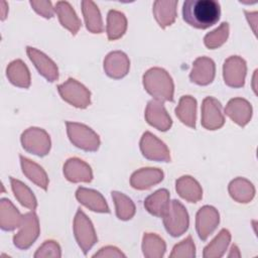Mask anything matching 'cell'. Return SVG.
<instances>
[{
    "mask_svg": "<svg viewBox=\"0 0 258 258\" xmlns=\"http://www.w3.org/2000/svg\"><path fill=\"white\" fill-rule=\"evenodd\" d=\"M221 16V7L215 0H186L182 5V18L190 26L206 29L216 24Z\"/></svg>",
    "mask_w": 258,
    "mask_h": 258,
    "instance_id": "6da1fadb",
    "label": "cell"
},
{
    "mask_svg": "<svg viewBox=\"0 0 258 258\" xmlns=\"http://www.w3.org/2000/svg\"><path fill=\"white\" fill-rule=\"evenodd\" d=\"M143 86L155 100L160 102L173 101V82L165 70L161 68L149 69L143 75Z\"/></svg>",
    "mask_w": 258,
    "mask_h": 258,
    "instance_id": "7a4b0ae2",
    "label": "cell"
},
{
    "mask_svg": "<svg viewBox=\"0 0 258 258\" xmlns=\"http://www.w3.org/2000/svg\"><path fill=\"white\" fill-rule=\"evenodd\" d=\"M161 218L166 231L172 237H178L182 235L187 230L189 225L186 209L180 202L176 200L169 202Z\"/></svg>",
    "mask_w": 258,
    "mask_h": 258,
    "instance_id": "3957f363",
    "label": "cell"
},
{
    "mask_svg": "<svg viewBox=\"0 0 258 258\" xmlns=\"http://www.w3.org/2000/svg\"><path fill=\"white\" fill-rule=\"evenodd\" d=\"M67 132L71 142L85 151H97L100 146L99 135L85 124L66 122Z\"/></svg>",
    "mask_w": 258,
    "mask_h": 258,
    "instance_id": "277c9868",
    "label": "cell"
},
{
    "mask_svg": "<svg viewBox=\"0 0 258 258\" xmlns=\"http://www.w3.org/2000/svg\"><path fill=\"white\" fill-rule=\"evenodd\" d=\"M57 91L62 100L77 108L85 109L91 104V92L73 78H69L63 84L58 85Z\"/></svg>",
    "mask_w": 258,
    "mask_h": 258,
    "instance_id": "5b68a950",
    "label": "cell"
},
{
    "mask_svg": "<svg viewBox=\"0 0 258 258\" xmlns=\"http://www.w3.org/2000/svg\"><path fill=\"white\" fill-rule=\"evenodd\" d=\"M74 234L85 255H87L88 251H90V249L98 241L91 220L81 209H78L74 219Z\"/></svg>",
    "mask_w": 258,
    "mask_h": 258,
    "instance_id": "8992f818",
    "label": "cell"
},
{
    "mask_svg": "<svg viewBox=\"0 0 258 258\" xmlns=\"http://www.w3.org/2000/svg\"><path fill=\"white\" fill-rule=\"evenodd\" d=\"M22 147L37 156H44L50 150V138L41 128L30 127L21 134Z\"/></svg>",
    "mask_w": 258,
    "mask_h": 258,
    "instance_id": "52a82bcc",
    "label": "cell"
},
{
    "mask_svg": "<svg viewBox=\"0 0 258 258\" xmlns=\"http://www.w3.org/2000/svg\"><path fill=\"white\" fill-rule=\"evenodd\" d=\"M20 230L13 237L14 245L21 250L28 249L38 238L39 221L34 212L26 213L22 216Z\"/></svg>",
    "mask_w": 258,
    "mask_h": 258,
    "instance_id": "ba28073f",
    "label": "cell"
},
{
    "mask_svg": "<svg viewBox=\"0 0 258 258\" xmlns=\"http://www.w3.org/2000/svg\"><path fill=\"white\" fill-rule=\"evenodd\" d=\"M140 150L147 159L163 162L170 161V153L167 146L148 131L143 133L140 139Z\"/></svg>",
    "mask_w": 258,
    "mask_h": 258,
    "instance_id": "9c48e42d",
    "label": "cell"
},
{
    "mask_svg": "<svg viewBox=\"0 0 258 258\" xmlns=\"http://www.w3.org/2000/svg\"><path fill=\"white\" fill-rule=\"evenodd\" d=\"M246 73V61L242 57L232 55L225 60L223 67V77L227 86L232 88L243 87L245 84Z\"/></svg>",
    "mask_w": 258,
    "mask_h": 258,
    "instance_id": "30bf717a",
    "label": "cell"
},
{
    "mask_svg": "<svg viewBox=\"0 0 258 258\" xmlns=\"http://www.w3.org/2000/svg\"><path fill=\"white\" fill-rule=\"evenodd\" d=\"M201 123L208 130H217L224 125L225 117L222 113V105L217 99L213 97L204 99Z\"/></svg>",
    "mask_w": 258,
    "mask_h": 258,
    "instance_id": "8fae6325",
    "label": "cell"
},
{
    "mask_svg": "<svg viewBox=\"0 0 258 258\" xmlns=\"http://www.w3.org/2000/svg\"><path fill=\"white\" fill-rule=\"evenodd\" d=\"M220 222L219 212L212 206H204L196 216V229L201 240L206 241L207 238L216 230Z\"/></svg>",
    "mask_w": 258,
    "mask_h": 258,
    "instance_id": "7c38bea8",
    "label": "cell"
},
{
    "mask_svg": "<svg viewBox=\"0 0 258 258\" xmlns=\"http://www.w3.org/2000/svg\"><path fill=\"white\" fill-rule=\"evenodd\" d=\"M26 52L31 62L43 78L48 82H54L58 79L57 66L45 53L31 46L26 47Z\"/></svg>",
    "mask_w": 258,
    "mask_h": 258,
    "instance_id": "4fadbf2b",
    "label": "cell"
},
{
    "mask_svg": "<svg viewBox=\"0 0 258 258\" xmlns=\"http://www.w3.org/2000/svg\"><path fill=\"white\" fill-rule=\"evenodd\" d=\"M145 120L149 125L160 131H167L172 125L170 116L167 114L162 102L158 100L148 102L145 109Z\"/></svg>",
    "mask_w": 258,
    "mask_h": 258,
    "instance_id": "5bb4252c",
    "label": "cell"
},
{
    "mask_svg": "<svg viewBox=\"0 0 258 258\" xmlns=\"http://www.w3.org/2000/svg\"><path fill=\"white\" fill-rule=\"evenodd\" d=\"M215 74L216 66L214 60L206 56H201L194 61L189 79L197 85L207 86L214 81Z\"/></svg>",
    "mask_w": 258,
    "mask_h": 258,
    "instance_id": "9a60e30c",
    "label": "cell"
},
{
    "mask_svg": "<svg viewBox=\"0 0 258 258\" xmlns=\"http://www.w3.org/2000/svg\"><path fill=\"white\" fill-rule=\"evenodd\" d=\"M130 68V60L126 53L120 50L112 51L104 59V71L112 79H121L125 77Z\"/></svg>",
    "mask_w": 258,
    "mask_h": 258,
    "instance_id": "2e32d148",
    "label": "cell"
},
{
    "mask_svg": "<svg viewBox=\"0 0 258 258\" xmlns=\"http://www.w3.org/2000/svg\"><path fill=\"white\" fill-rule=\"evenodd\" d=\"M63 174L72 182H90L93 179V172L90 165L77 157L70 158L66 161Z\"/></svg>",
    "mask_w": 258,
    "mask_h": 258,
    "instance_id": "e0dca14e",
    "label": "cell"
},
{
    "mask_svg": "<svg viewBox=\"0 0 258 258\" xmlns=\"http://www.w3.org/2000/svg\"><path fill=\"white\" fill-rule=\"evenodd\" d=\"M225 113L231 120H233V122L244 127L249 123L252 117V106L243 98H234L228 102L225 108Z\"/></svg>",
    "mask_w": 258,
    "mask_h": 258,
    "instance_id": "ac0fdd59",
    "label": "cell"
},
{
    "mask_svg": "<svg viewBox=\"0 0 258 258\" xmlns=\"http://www.w3.org/2000/svg\"><path fill=\"white\" fill-rule=\"evenodd\" d=\"M163 179V172L159 168L145 167L132 173L130 184L135 189H148Z\"/></svg>",
    "mask_w": 258,
    "mask_h": 258,
    "instance_id": "d6986e66",
    "label": "cell"
},
{
    "mask_svg": "<svg viewBox=\"0 0 258 258\" xmlns=\"http://www.w3.org/2000/svg\"><path fill=\"white\" fill-rule=\"evenodd\" d=\"M76 198L82 205L93 212L110 213L106 200L99 191L95 189L80 186L76 191Z\"/></svg>",
    "mask_w": 258,
    "mask_h": 258,
    "instance_id": "ffe728a7",
    "label": "cell"
},
{
    "mask_svg": "<svg viewBox=\"0 0 258 258\" xmlns=\"http://www.w3.org/2000/svg\"><path fill=\"white\" fill-rule=\"evenodd\" d=\"M54 11L60 24L70 30L73 35L77 34L82 23L71 4L68 1H57L54 6Z\"/></svg>",
    "mask_w": 258,
    "mask_h": 258,
    "instance_id": "44dd1931",
    "label": "cell"
},
{
    "mask_svg": "<svg viewBox=\"0 0 258 258\" xmlns=\"http://www.w3.org/2000/svg\"><path fill=\"white\" fill-rule=\"evenodd\" d=\"M22 222V216L19 211L8 199L0 201V227L4 231H12L19 228Z\"/></svg>",
    "mask_w": 258,
    "mask_h": 258,
    "instance_id": "7402d4cb",
    "label": "cell"
},
{
    "mask_svg": "<svg viewBox=\"0 0 258 258\" xmlns=\"http://www.w3.org/2000/svg\"><path fill=\"white\" fill-rule=\"evenodd\" d=\"M176 0H158L153 3V15L160 27L171 25L176 18Z\"/></svg>",
    "mask_w": 258,
    "mask_h": 258,
    "instance_id": "603a6c76",
    "label": "cell"
},
{
    "mask_svg": "<svg viewBox=\"0 0 258 258\" xmlns=\"http://www.w3.org/2000/svg\"><path fill=\"white\" fill-rule=\"evenodd\" d=\"M177 194L189 203H198L203 198V189L200 183L189 175L179 177L175 182Z\"/></svg>",
    "mask_w": 258,
    "mask_h": 258,
    "instance_id": "cb8c5ba5",
    "label": "cell"
},
{
    "mask_svg": "<svg viewBox=\"0 0 258 258\" xmlns=\"http://www.w3.org/2000/svg\"><path fill=\"white\" fill-rule=\"evenodd\" d=\"M229 194L233 200L238 203L247 204L252 201L255 196V187L248 179L237 177L229 184Z\"/></svg>",
    "mask_w": 258,
    "mask_h": 258,
    "instance_id": "d4e9b609",
    "label": "cell"
},
{
    "mask_svg": "<svg viewBox=\"0 0 258 258\" xmlns=\"http://www.w3.org/2000/svg\"><path fill=\"white\" fill-rule=\"evenodd\" d=\"M19 157H20V163H21V167L24 175L33 183H35L37 186L46 190L48 185V177L44 169L40 165L24 157L23 155H20Z\"/></svg>",
    "mask_w": 258,
    "mask_h": 258,
    "instance_id": "484cf974",
    "label": "cell"
},
{
    "mask_svg": "<svg viewBox=\"0 0 258 258\" xmlns=\"http://www.w3.org/2000/svg\"><path fill=\"white\" fill-rule=\"evenodd\" d=\"M81 4L87 29L92 33H102L104 25L98 6L91 0H84Z\"/></svg>",
    "mask_w": 258,
    "mask_h": 258,
    "instance_id": "4316f807",
    "label": "cell"
},
{
    "mask_svg": "<svg viewBox=\"0 0 258 258\" xmlns=\"http://www.w3.org/2000/svg\"><path fill=\"white\" fill-rule=\"evenodd\" d=\"M6 75L11 84L19 88H28L30 86V73L26 64L21 59L11 61L6 70Z\"/></svg>",
    "mask_w": 258,
    "mask_h": 258,
    "instance_id": "83f0119b",
    "label": "cell"
},
{
    "mask_svg": "<svg viewBox=\"0 0 258 258\" xmlns=\"http://www.w3.org/2000/svg\"><path fill=\"white\" fill-rule=\"evenodd\" d=\"M197 100L191 96H182L175 108V115L184 125L196 128Z\"/></svg>",
    "mask_w": 258,
    "mask_h": 258,
    "instance_id": "f1b7e54d",
    "label": "cell"
},
{
    "mask_svg": "<svg viewBox=\"0 0 258 258\" xmlns=\"http://www.w3.org/2000/svg\"><path fill=\"white\" fill-rule=\"evenodd\" d=\"M127 29V19L124 13L117 10H110L107 15L106 32L109 40L120 38Z\"/></svg>",
    "mask_w": 258,
    "mask_h": 258,
    "instance_id": "f546056e",
    "label": "cell"
},
{
    "mask_svg": "<svg viewBox=\"0 0 258 258\" xmlns=\"http://www.w3.org/2000/svg\"><path fill=\"white\" fill-rule=\"evenodd\" d=\"M169 204V191L161 188L144 200V208L155 217H162Z\"/></svg>",
    "mask_w": 258,
    "mask_h": 258,
    "instance_id": "4dcf8cb0",
    "label": "cell"
},
{
    "mask_svg": "<svg viewBox=\"0 0 258 258\" xmlns=\"http://www.w3.org/2000/svg\"><path fill=\"white\" fill-rule=\"evenodd\" d=\"M231 241V234L227 229H222L216 238L204 249L205 258L222 257Z\"/></svg>",
    "mask_w": 258,
    "mask_h": 258,
    "instance_id": "1f68e13d",
    "label": "cell"
},
{
    "mask_svg": "<svg viewBox=\"0 0 258 258\" xmlns=\"http://www.w3.org/2000/svg\"><path fill=\"white\" fill-rule=\"evenodd\" d=\"M166 246L158 235L154 233H145L142 241L143 255L148 258H160L164 255Z\"/></svg>",
    "mask_w": 258,
    "mask_h": 258,
    "instance_id": "d6a6232c",
    "label": "cell"
},
{
    "mask_svg": "<svg viewBox=\"0 0 258 258\" xmlns=\"http://www.w3.org/2000/svg\"><path fill=\"white\" fill-rule=\"evenodd\" d=\"M10 182H11L12 190H13L14 196L17 199V201L23 207H25L29 210H35L37 207V201H36V198L34 197L32 190L26 184H24L22 181L14 178L12 176L10 177Z\"/></svg>",
    "mask_w": 258,
    "mask_h": 258,
    "instance_id": "836d02e7",
    "label": "cell"
},
{
    "mask_svg": "<svg viewBox=\"0 0 258 258\" xmlns=\"http://www.w3.org/2000/svg\"><path fill=\"white\" fill-rule=\"evenodd\" d=\"M112 199L116 208V215L120 220L127 221L135 215V205L131 199L120 191H112Z\"/></svg>",
    "mask_w": 258,
    "mask_h": 258,
    "instance_id": "e575fe53",
    "label": "cell"
},
{
    "mask_svg": "<svg viewBox=\"0 0 258 258\" xmlns=\"http://www.w3.org/2000/svg\"><path fill=\"white\" fill-rule=\"evenodd\" d=\"M229 23L223 22L218 28L209 32L204 37L205 45L210 49H215L223 45L229 36Z\"/></svg>",
    "mask_w": 258,
    "mask_h": 258,
    "instance_id": "d590c367",
    "label": "cell"
},
{
    "mask_svg": "<svg viewBox=\"0 0 258 258\" xmlns=\"http://www.w3.org/2000/svg\"><path fill=\"white\" fill-rule=\"evenodd\" d=\"M196 256V247L191 236H188L180 243L176 244L169 257H195Z\"/></svg>",
    "mask_w": 258,
    "mask_h": 258,
    "instance_id": "8d00e7d4",
    "label": "cell"
},
{
    "mask_svg": "<svg viewBox=\"0 0 258 258\" xmlns=\"http://www.w3.org/2000/svg\"><path fill=\"white\" fill-rule=\"evenodd\" d=\"M60 248L59 245L52 240L45 241L36 251L34 257H60Z\"/></svg>",
    "mask_w": 258,
    "mask_h": 258,
    "instance_id": "74e56055",
    "label": "cell"
},
{
    "mask_svg": "<svg viewBox=\"0 0 258 258\" xmlns=\"http://www.w3.org/2000/svg\"><path fill=\"white\" fill-rule=\"evenodd\" d=\"M31 7L35 12L41 15L44 18H51L54 15V8L51 5L50 1H42V0H31Z\"/></svg>",
    "mask_w": 258,
    "mask_h": 258,
    "instance_id": "f35d334b",
    "label": "cell"
},
{
    "mask_svg": "<svg viewBox=\"0 0 258 258\" xmlns=\"http://www.w3.org/2000/svg\"><path fill=\"white\" fill-rule=\"evenodd\" d=\"M94 257H125L118 248L113 246H106L100 249V251L94 254Z\"/></svg>",
    "mask_w": 258,
    "mask_h": 258,
    "instance_id": "ab89813d",
    "label": "cell"
},
{
    "mask_svg": "<svg viewBox=\"0 0 258 258\" xmlns=\"http://www.w3.org/2000/svg\"><path fill=\"white\" fill-rule=\"evenodd\" d=\"M245 14H246V18H247L249 24L252 26L253 32L256 33V25H257V20H258V13H257V11H254V12L245 11Z\"/></svg>",
    "mask_w": 258,
    "mask_h": 258,
    "instance_id": "60d3db41",
    "label": "cell"
},
{
    "mask_svg": "<svg viewBox=\"0 0 258 258\" xmlns=\"http://www.w3.org/2000/svg\"><path fill=\"white\" fill-rule=\"evenodd\" d=\"M1 20H4L5 18H6V15H7V10H8V8H7V4H6V2L5 1H2L1 2Z\"/></svg>",
    "mask_w": 258,
    "mask_h": 258,
    "instance_id": "b9f144b4",
    "label": "cell"
},
{
    "mask_svg": "<svg viewBox=\"0 0 258 258\" xmlns=\"http://www.w3.org/2000/svg\"><path fill=\"white\" fill-rule=\"evenodd\" d=\"M236 252H239L238 247H237L236 245H232V247H231V253L228 255V257H232L233 255H234V257H235V256H236V255H235Z\"/></svg>",
    "mask_w": 258,
    "mask_h": 258,
    "instance_id": "7bdbcfd3",
    "label": "cell"
}]
</instances>
